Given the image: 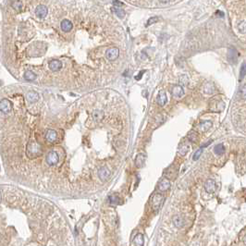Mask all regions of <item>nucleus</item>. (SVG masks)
I'll use <instances>...</instances> for the list:
<instances>
[{"label": "nucleus", "mask_w": 246, "mask_h": 246, "mask_svg": "<svg viewBox=\"0 0 246 246\" xmlns=\"http://www.w3.org/2000/svg\"><path fill=\"white\" fill-rule=\"evenodd\" d=\"M60 27H61L63 32H70V31L72 30L73 25H72L71 21H70V20H63L61 21V23H60Z\"/></svg>", "instance_id": "obj_12"}, {"label": "nucleus", "mask_w": 246, "mask_h": 246, "mask_svg": "<svg viewBox=\"0 0 246 246\" xmlns=\"http://www.w3.org/2000/svg\"><path fill=\"white\" fill-rule=\"evenodd\" d=\"M172 95L176 97H181L184 95V90L183 87H181V85H174L172 87Z\"/></svg>", "instance_id": "obj_13"}, {"label": "nucleus", "mask_w": 246, "mask_h": 246, "mask_svg": "<svg viewBox=\"0 0 246 246\" xmlns=\"http://www.w3.org/2000/svg\"><path fill=\"white\" fill-rule=\"evenodd\" d=\"M111 10H112V12L116 14L118 18L123 19L125 17V11L123 10L122 9H120V7H112V9H111Z\"/></svg>", "instance_id": "obj_23"}, {"label": "nucleus", "mask_w": 246, "mask_h": 246, "mask_svg": "<svg viewBox=\"0 0 246 246\" xmlns=\"http://www.w3.org/2000/svg\"><path fill=\"white\" fill-rule=\"evenodd\" d=\"M170 188V181L167 180V179H162L159 182L158 185V189L160 192H166Z\"/></svg>", "instance_id": "obj_11"}, {"label": "nucleus", "mask_w": 246, "mask_h": 246, "mask_svg": "<svg viewBox=\"0 0 246 246\" xmlns=\"http://www.w3.org/2000/svg\"><path fill=\"white\" fill-rule=\"evenodd\" d=\"M216 189H217V186H216V182L213 180L209 179V180L206 181V183H204V190H206V192L213 193L216 191Z\"/></svg>", "instance_id": "obj_8"}, {"label": "nucleus", "mask_w": 246, "mask_h": 246, "mask_svg": "<svg viewBox=\"0 0 246 246\" xmlns=\"http://www.w3.org/2000/svg\"><path fill=\"white\" fill-rule=\"evenodd\" d=\"M180 83H181V86H187L189 83V79L186 75H183L180 78Z\"/></svg>", "instance_id": "obj_28"}, {"label": "nucleus", "mask_w": 246, "mask_h": 246, "mask_svg": "<svg viewBox=\"0 0 246 246\" xmlns=\"http://www.w3.org/2000/svg\"><path fill=\"white\" fill-rule=\"evenodd\" d=\"M144 71H141V72H140V74H139V76H136V77H135V79H136V80H140V79H141V77H142V75H143V73H144Z\"/></svg>", "instance_id": "obj_35"}, {"label": "nucleus", "mask_w": 246, "mask_h": 246, "mask_svg": "<svg viewBox=\"0 0 246 246\" xmlns=\"http://www.w3.org/2000/svg\"><path fill=\"white\" fill-rule=\"evenodd\" d=\"M202 153H203V148H200V149H198V150H197V151L194 153V155H193V156H192V159L194 160V161H196V160H198V159L200 158L201 155H202Z\"/></svg>", "instance_id": "obj_30"}, {"label": "nucleus", "mask_w": 246, "mask_h": 246, "mask_svg": "<svg viewBox=\"0 0 246 246\" xmlns=\"http://www.w3.org/2000/svg\"><path fill=\"white\" fill-rule=\"evenodd\" d=\"M189 150H190V145L188 144L183 143V144H181L180 145V147H179V149H178V153L181 155L184 156L189 152Z\"/></svg>", "instance_id": "obj_19"}, {"label": "nucleus", "mask_w": 246, "mask_h": 246, "mask_svg": "<svg viewBox=\"0 0 246 246\" xmlns=\"http://www.w3.org/2000/svg\"><path fill=\"white\" fill-rule=\"evenodd\" d=\"M49 69L52 70V71H58L60 70L62 68V63L61 61L58 60V59H53L49 62Z\"/></svg>", "instance_id": "obj_10"}, {"label": "nucleus", "mask_w": 246, "mask_h": 246, "mask_svg": "<svg viewBox=\"0 0 246 246\" xmlns=\"http://www.w3.org/2000/svg\"><path fill=\"white\" fill-rule=\"evenodd\" d=\"M245 73H246V69H245V63H243L241 67V74H240V79L243 80L245 77Z\"/></svg>", "instance_id": "obj_31"}, {"label": "nucleus", "mask_w": 246, "mask_h": 246, "mask_svg": "<svg viewBox=\"0 0 246 246\" xmlns=\"http://www.w3.org/2000/svg\"><path fill=\"white\" fill-rule=\"evenodd\" d=\"M158 20H159V18H158V17H153V18H151V19H149L148 21H147V23H146V25L149 26V25H151V24H153V23H155V22L158 21Z\"/></svg>", "instance_id": "obj_32"}, {"label": "nucleus", "mask_w": 246, "mask_h": 246, "mask_svg": "<svg viewBox=\"0 0 246 246\" xmlns=\"http://www.w3.org/2000/svg\"><path fill=\"white\" fill-rule=\"evenodd\" d=\"M12 109V104L9 99L4 98L0 101V111L4 114L9 113Z\"/></svg>", "instance_id": "obj_4"}, {"label": "nucleus", "mask_w": 246, "mask_h": 246, "mask_svg": "<svg viewBox=\"0 0 246 246\" xmlns=\"http://www.w3.org/2000/svg\"><path fill=\"white\" fill-rule=\"evenodd\" d=\"M163 201H164V197L162 194H160V193H155V194H154V196L152 197V207L154 208V210H158L160 206H162L163 204Z\"/></svg>", "instance_id": "obj_2"}, {"label": "nucleus", "mask_w": 246, "mask_h": 246, "mask_svg": "<svg viewBox=\"0 0 246 246\" xmlns=\"http://www.w3.org/2000/svg\"><path fill=\"white\" fill-rule=\"evenodd\" d=\"M27 99H28V101H29V102H31V103H35V102L38 101V99H39V95L37 94L36 92H33V91L29 92L28 94H27Z\"/></svg>", "instance_id": "obj_20"}, {"label": "nucleus", "mask_w": 246, "mask_h": 246, "mask_svg": "<svg viewBox=\"0 0 246 246\" xmlns=\"http://www.w3.org/2000/svg\"><path fill=\"white\" fill-rule=\"evenodd\" d=\"M185 220L184 218L181 217V216H175L173 218V224L176 228H181V227L184 226Z\"/></svg>", "instance_id": "obj_14"}, {"label": "nucleus", "mask_w": 246, "mask_h": 246, "mask_svg": "<svg viewBox=\"0 0 246 246\" xmlns=\"http://www.w3.org/2000/svg\"><path fill=\"white\" fill-rule=\"evenodd\" d=\"M167 96L166 92L164 90L159 91L157 96H156V103H157L160 106H164L167 104Z\"/></svg>", "instance_id": "obj_6"}, {"label": "nucleus", "mask_w": 246, "mask_h": 246, "mask_svg": "<svg viewBox=\"0 0 246 246\" xmlns=\"http://www.w3.org/2000/svg\"><path fill=\"white\" fill-rule=\"evenodd\" d=\"M187 138H188V140L190 142H192V143H196L197 139H198V136H197V134H196L195 132L191 130V132H190L189 134L187 135Z\"/></svg>", "instance_id": "obj_27"}, {"label": "nucleus", "mask_w": 246, "mask_h": 246, "mask_svg": "<svg viewBox=\"0 0 246 246\" xmlns=\"http://www.w3.org/2000/svg\"><path fill=\"white\" fill-rule=\"evenodd\" d=\"M98 177L102 181H106L110 177V171L107 167H102L98 171Z\"/></svg>", "instance_id": "obj_7"}, {"label": "nucleus", "mask_w": 246, "mask_h": 246, "mask_svg": "<svg viewBox=\"0 0 246 246\" xmlns=\"http://www.w3.org/2000/svg\"><path fill=\"white\" fill-rule=\"evenodd\" d=\"M211 126H212V122L210 120H204V121H202L199 124V129H200L201 132H206L211 128Z\"/></svg>", "instance_id": "obj_18"}, {"label": "nucleus", "mask_w": 246, "mask_h": 246, "mask_svg": "<svg viewBox=\"0 0 246 246\" xmlns=\"http://www.w3.org/2000/svg\"><path fill=\"white\" fill-rule=\"evenodd\" d=\"M12 7L16 10H21L22 7H23V3L21 1H13L12 2Z\"/></svg>", "instance_id": "obj_29"}, {"label": "nucleus", "mask_w": 246, "mask_h": 246, "mask_svg": "<svg viewBox=\"0 0 246 246\" xmlns=\"http://www.w3.org/2000/svg\"><path fill=\"white\" fill-rule=\"evenodd\" d=\"M228 58H229V60L230 62H233V59H234V62H236L237 60V52L235 49H229V53H228Z\"/></svg>", "instance_id": "obj_24"}, {"label": "nucleus", "mask_w": 246, "mask_h": 246, "mask_svg": "<svg viewBox=\"0 0 246 246\" xmlns=\"http://www.w3.org/2000/svg\"><path fill=\"white\" fill-rule=\"evenodd\" d=\"M47 7H46V6H44V5H40V6H38L35 9V15L37 17H39V18H41V19H44V18H46V15H47Z\"/></svg>", "instance_id": "obj_9"}, {"label": "nucleus", "mask_w": 246, "mask_h": 246, "mask_svg": "<svg viewBox=\"0 0 246 246\" xmlns=\"http://www.w3.org/2000/svg\"><path fill=\"white\" fill-rule=\"evenodd\" d=\"M145 158H146V156H145L144 154H142V153H141V154L137 155L136 158H135V165L138 167H142L144 165Z\"/></svg>", "instance_id": "obj_16"}, {"label": "nucleus", "mask_w": 246, "mask_h": 246, "mask_svg": "<svg viewBox=\"0 0 246 246\" xmlns=\"http://www.w3.org/2000/svg\"><path fill=\"white\" fill-rule=\"evenodd\" d=\"M108 200H109V203L111 204H115V206H117V204H120V199L118 195H115V194L110 195L108 197Z\"/></svg>", "instance_id": "obj_26"}, {"label": "nucleus", "mask_w": 246, "mask_h": 246, "mask_svg": "<svg viewBox=\"0 0 246 246\" xmlns=\"http://www.w3.org/2000/svg\"><path fill=\"white\" fill-rule=\"evenodd\" d=\"M57 137H58L57 132L54 130H48L46 133V139L48 142H50V143H53V142L57 140Z\"/></svg>", "instance_id": "obj_15"}, {"label": "nucleus", "mask_w": 246, "mask_h": 246, "mask_svg": "<svg viewBox=\"0 0 246 246\" xmlns=\"http://www.w3.org/2000/svg\"><path fill=\"white\" fill-rule=\"evenodd\" d=\"M92 118L95 122H99L103 120L104 118V112L102 110H95L92 113Z\"/></svg>", "instance_id": "obj_17"}, {"label": "nucleus", "mask_w": 246, "mask_h": 246, "mask_svg": "<svg viewBox=\"0 0 246 246\" xmlns=\"http://www.w3.org/2000/svg\"><path fill=\"white\" fill-rule=\"evenodd\" d=\"M118 56H120V50H118L117 47L109 48V49L107 50L106 53V58L108 59V60H110V61L116 60V59L118 58Z\"/></svg>", "instance_id": "obj_5"}, {"label": "nucleus", "mask_w": 246, "mask_h": 246, "mask_svg": "<svg viewBox=\"0 0 246 246\" xmlns=\"http://www.w3.org/2000/svg\"><path fill=\"white\" fill-rule=\"evenodd\" d=\"M113 4H114L115 6L117 5V6H118V7H121V6H122V3H121V2H118V1H115V2H113Z\"/></svg>", "instance_id": "obj_34"}, {"label": "nucleus", "mask_w": 246, "mask_h": 246, "mask_svg": "<svg viewBox=\"0 0 246 246\" xmlns=\"http://www.w3.org/2000/svg\"><path fill=\"white\" fill-rule=\"evenodd\" d=\"M1 201H2V195H1V193H0V203H1Z\"/></svg>", "instance_id": "obj_36"}, {"label": "nucleus", "mask_w": 246, "mask_h": 246, "mask_svg": "<svg viewBox=\"0 0 246 246\" xmlns=\"http://www.w3.org/2000/svg\"><path fill=\"white\" fill-rule=\"evenodd\" d=\"M24 79L26 81H34L36 79V75H35V73H33L32 71H30V70H28V71H26L24 73Z\"/></svg>", "instance_id": "obj_25"}, {"label": "nucleus", "mask_w": 246, "mask_h": 246, "mask_svg": "<svg viewBox=\"0 0 246 246\" xmlns=\"http://www.w3.org/2000/svg\"><path fill=\"white\" fill-rule=\"evenodd\" d=\"M214 153L218 155H221L225 153V146L223 144H218L214 147Z\"/></svg>", "instance_id": "obj_22"}, {"label": "nucleus", "mask_w": 246, "mask_h": 246, "mask_svg": "<svg viewBox=\"0 0 246 246\" xmlns=\"http://www.w3.org/2000/svg\"><path fill=\"white\" fill-rule=\"evenodd\" d=\"M42 154L41 146L36 142H31L27 147V155L30 158H35Z\"/></svg>", "instance_id": "obj_1"}, {"label": "nucleus", "mask_w": 246, "mask_h": 246, "mask_svg": "<svg viewBox=\"0 0 246 246\" xmlns=\"http://www.w3.org/2000/svg\"><path fill=\"white\" fill-rule=\"evenodd\" d=\"M133 243L136 244V246H143L144 243V235L142 233H138L137 235L134 237L133 239Z\"/></svg>", "instance_id": "obj_21"}, {"label": "nucleus", "mask_w": 246, "mask_h": 246, "mask_svg": "<svg viewBox=\"0 0 246 246\" xmlns=\"http://www.w3.org/2000/svg\"><path fill=\"white\" fill-rule=\"evenodd\" d=\"M58 160H59L58 155L55 151L49 152L46 155V163L48 166H51V167L56 166L58 164Z\"/></svg>", "instance_id": "obj_3"}, {"label": "nucleus", "mask_w": 246, "mask_h": 246, "mask_svg": "<svg viewBox=\"0 0 246 246\" xmlns=\"http://www.w3.org/2000/svg\"></svg>", "instance_id": "obj_37"}, {"label": "nucleus", "mask_w": 246, "mask_h": 246, "mask_svg": "<svg viewBox=\"0 0 246 246\" xmlns=\"http://www.w3.org/2000/svg\"><path fill=\"white\" fill-rule=\"evenodd\" d=\"M238 28H239V31L241 32L244 33L245 32V21H241V23H239V25H238Z\"/></svg>", "instance_id": "obj_33"}]
</instances>
